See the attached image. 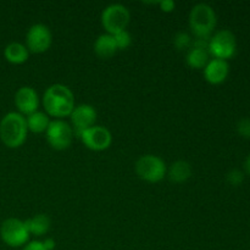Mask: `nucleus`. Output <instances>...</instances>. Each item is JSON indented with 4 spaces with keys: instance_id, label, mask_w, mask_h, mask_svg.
I'll return each mask as SVG.
<instances>
[{
    "instance_id": "nucleus-16",
    "label": "nucleus",
    "mask_w": 250,
    "mask_h": 250,
    "mask_svg": "<svg viewBox=\"0 0 250 250\" xmlns=\"http://www.w3.org/2000/svg\"><path fill=\"white\" fill-rule=\"evenodd\" d=\"M170 181L175 183H183L188 181L192 176V166L186 160H177L170 166L167 170Z\"/></svg>"
},
{
    "instance_id": "nucleus-1",
    "label": "nucleus",
    "mask_w": 250,
    "mask_h": 250,
    "mask_svg": "<svg viewBox=\"0 0 250 250\" xmlns=\"http://www.w3.org/2000/svg\"><path fill=\"white\" fill-rule=\"evenodd\" d=\"M43 105L48 116L61 120L70 116L75 109V97L67 85L56 83L46 88L44 92Z\"/></svg>"
},
{
    "instance_id": "nucleus-14",
    "label": "nucleus",
    "mask_w": 250,
    "mask_h": 250,
    "mask_svg": "<svg viewBox=\"0 0 250 250\" xmlns=\"http://www.w3.org/2000/svg\"><path fill=\"white\" fill-rule=\"evenodd\" d=\"M119 50L115 43V39L112 34L104 33L100 34L94 42V51L99 58L109 59L116 54Z\"/></svg>"
},
{
    "instance_id": "nucleus-21",
    "label": "nucleus",
    "mask_w": 250,
    "mask_h": 250,
    "mask_svg": "<svg viewBox=\"0 0 250 250\" xmlns=\"http://www.w3.org/2000/svg\"><path fill=\"white\" fill-rule=\"evenodd\" d=\"M114 39L119 50H125V49H127L132 44V37L126 29L119 32V33H115Z\"/></svg>"
},
{
    "instance_id": "nucleus-22",
    "label": "nucleus",
    "mask_w": 250,
    "mask_h": 250,
    "mask_svg": "<svg viewBox=\"0 0 250 250\" xmlns=\"http://www.w3.org/2000/svg\"><path fill=\"white\" fill-rule=\"evenodd\" d=\"M226 180L231 186L238 187V186H241L243 183L244 173L241 170H238V168H233V170H231L226 175Z\"/></svg>"
},
{
    "instance_id": "nucleus-7",
    "label": "nucleus",
    "mask_w": 250,
    "mask_h": 250,
    "mask_svg": "<svg viewBox=\"0 0 250 250\" xmlns=\"http://www.w3.org/2000/svg\"><path fill=\"white\" fill-rule=\"evenodd\" d=\"M236 37L229 29H221L210 37L209 54H211L214 59L227 60L236 54Z\"/></svg>"
},
{
    "instance_id": "nucleus-3",
    "label": "nucleus",
    "mask_w": 250,
    "mask_h": 250,
    "mask_svg": "<svg viewBox=\"0 0 250 250\" xmlns=\"http://www.w3.org/2000/svg\"><path fill=\"white\" fill-rule=\"evenodd\" d=\"M188 22L195 38H210L216 26V14L209 4L199 2L190 10Z\"/></svg>"
},
{
    "instance_id": "nucleus-15",
    "label": "nucleus",
    "mask_w": 250,
    "mask_h": 250,
    "mask_svg": "<svg viewBox=\"0 0 250 250\" xmlns=\"http://www.w3.org/2000/svg\"><path fill=\"white\" fill-rule=\"evenodd\" d=\"M4 56L9 62L15 63V65H20L28 60L29 51L26 45L19 42H12L9 43L4 49Z\"/></svg>"
},
{
    "instance_id": "nucleus-27",
    "label": "nucleus",
    "mask_w": 250,
    "mask_h": 250,
    "mask_svg": "<svg viewBox=\"0 0 250 250\" xmlns=\"http://www.w3.org/2000/svg\"><path fill=\"white\" fill-rule=\"evenodd\" d=\"M244 166H246V170H247V172H248L249 175H250V155L248 156V158H247V160H246V164H244Z\"/></svg>"
},
{
    "instance_id": "nucleus-4",
    "label": "nucleus",
    "mask_w": 250,
    "mask_h": 250,
    "mask_svg": "<svg viewBox=\"0 0 250 250\" xmlns=\"http://www.w3.org/2000/svg\"><path fill=\"white\" fill-rule=\"evenodd\" d=\"M136 172L143 181L150 183L160 182L167 173L166 164L160 156L146 154L142 155L136 163Z\"/></svg>"
},
{
    "instance_id": "nucleus-11",
    "label": "nucleus",
    "mask_w": 250,
    "mask_h": 250,
    "mask_svg": "<svg viewBox=\"0 0 250 250\" xmlns=\"http://www.w3.org/2000/svg\"><path fill=\"white\" fill-rule=\"evenodd\" d=\"M71 124H72L73 133L77 137L82 134L85 129L90 128L97 121V110L89 104H80L75 106L70 115Z\"/></svg>"
},
{
    "instance_id": "nucleus-10",
    "label": "nucleus",
    "mask_w": 250,
    "mask_h": 250,
    "mask_svg": "<svg viewBox=\"0 0 250 250\" xmlns=\"http://www.w3.org/2000/svg\"><path fill=\"white\" fill-rule=\"evenodd\" d=\"M80 138L88 149L94 151L105 150L109 148L112 142V136L109 129L97 125L82 132Z\"/></svg>"
},
{
    "instance_id": "nucleus-23",
    "label": "nucleus",
    "mask_w": 250,
    "mask_h": 250,
    "mask_svg": "<svg viewBox=\"0 0 250 250\" xmlns=\"http://www.w3.org/2000/svg\"><path fill=\"white\" fill-rule=\"evenodd\" d=\"M237 131L244 138H250V117H243L237 124Z\"/></svg>"
},
{
    "instance_id": "nucleus-25",
    "label": "nucleus",
    "mask_w": 250,
    "mask_h": 250,
    "mask_svg": "<svg viewBox=\"0 0 250 250\" xmlns=\"http://www.w3.org/2000/svg\"><path fill=\"white\" fill-rule=\"evenodd\" d=\"M22 250H46V249L45 247H44L43 242L33 241V242H29L28 244H26L24 248Z\"/></svg>"
},
{
    "instance_id": "nucleus-9",
    "label": "nucleus",
    "mask_w": 250,
    "mask_h": 250,
    "mask_svg": "<svg viewBox=\"0 0 250 250\" xmlns=\"http://www.w3.org/2000/svg\"><path fill=\"white\" fill-rule=\"evenodd\" d=\"M51 41H53V36L49 27L45 24L34 23L27 31L26 46L31 53H44L50 48Z\"/></svg>"
},
{
    "instance_id": "nucleus-8",
    "label": "nucleus",
    "mask_w": 250,
    "mask_h": 250,
    "mask_svg": "<svg viewBox=\"0 0 250 250\" xmlns=\"http://www.w3.org/2000/svg\"><path fill=\"white\" fill-rule=\"evenodd\" d=\"M46 141L55 150H65L72 143L75 133L70 124L63 120L55 119L50 121L48 129L45 131Z\"/></svg>"
},
{
    "instance_id": "nucleus-2",
    "label": "nucleus",
    "mask_w": 250,
    "mask_h": 250,
    "mask_svg": "<svg viewBox=\"0 0 250 250\" xmlns=\"http://www.w3.org/2000/svg\"><path fill=\"white\" fill-rule=\"evenodd\" d=\"M27 127L26 117L20 112H7L0 121V139L7 148H19L26 142Z\"/></svg>"
},
{
    "instance_id": "nucleus-20",
    "label": "nucleus",
    "mask_w": 250,
    "mask_h": 250,
    "mask_svg": "<svg viewBox=\"0 0 250 250\" xmlns=\"http://www.w3.org/2000/svg\"><path fill=\"white\" fill-rule=\"evenodd\" d=\"M192 43L193 39L187 32H177L173 37V45L177 50L182 51V50H189L192 48Z\"/></svg>"
},
{
    "instance_id": "nucleus-24",
    "label": "nucleus",
    "mask_w": 250,
    "mask_h": 250,
    "mask_svg": "<svg viewBox=\"0 0 250 250\" xmlns=\"http://www.w3.org/2000/svg\"><path fill=\"white\" fill-rule=\"evenodd\" d=\"M159 5H160L161 10L165 12H171L175 10L176 4L172 0H163V1H159Z\"/></svg>"
},
{
    "instance_id": "nucleus-12",
    "label": "nucleus",
    "mask_w": 250,
    "mask_h": 250,
    "mask_svg": "<svg viewBox=\"0 0 250 250\" xmlns=\"http://www.w3.org/2000/svg\"><path fill=\"white\" fill-rule=\"evenodd\" d=\"M15 105L21 115H31L38 111L39 97L36 89L28 85L21 87L15 94Z\"/></svg>"
},
{
    "instance_id": "nucleus-26",
    "label": "nucleus",
    "mask_w": 250,
    "mask_h": 250,
    "mask_svg": "<svg viewBox=\"0 0 250 250\" xmlns=\"http://www.w3.org/2000/svg\"><path fill=\"white\" fill-rule=\"evenodd\" d=\"M44 247H45L46 250H53L55 248V242H54L53 238H46L45 241L43 242Z\"/></svg>"
},
{
    "instance_id": "nucleus-17",
    "label": "nucleus",
    "mask_w": 250,
    "mask_h": 250,
    "mask_svg": "<svg viewBox=\"0 0 250 250\" xmlns=\"http://www.w3.org/2000/svg\"><path fill=\"white\" fill-rule=\"evenodd\" d=\"M24 225H26L29 233L36 234V236H43V234H45L50 229L51 221L48 215L38 214L34 215L31 219L26 220Z\"/></svg>"
},
{
    "instance_id": "nucleus-19",
    "label": "nucleus",
    "mask_w": 250,
    "mask_h": 250,
    "mask_svg": "<svg viewBox=\"0 0 250 250\" xmlns=\"http://www.w3.org/2000/svg\"><path fill=\"white\" fill-rule=\"evenodd\" d=\"M26 121L28 131L33 132V133H43L48 129L49 124H50L48 115L42 111H36L33 114L28 115Z\"/></svg>"
},
{
    "instance_id": "nucleus-5",
    "label": "nucleus",
    "mask_w": 250,
    "mask_h": 250,
    "mask_svg": "<svg viewBox=\"0 0 250 250\" xmlns=\"http://www.w3.org/2000/svg\"><path fill=\"white\" fill-rule=\"evenodd\" d=\"M129 15L128 9L122 4H110L103 10L102 12V24L105 28V31L109 34L114 36L115 33L125 31L126 27L128 26Z\"/></svg>"
},
{
    "instance_id": "nucleus-6",
    "label": "nucleus",
    "mask_w": 250,
    "mask_h": 250,
    "mask_svg": "<svg viewBox=\"0 0 250 250\" xmlns=\"http://www.w3.org/2000/svg\"><path fill=\"white\" fill-rule=\"evenodd\" d=\"M0 237L5 244L12 248H17L27 243L29 232L24 225V221L16 217H10L5 220L0 226Z\"/></svg>"
},
{
    "instance_id": "nucleus-18",
    "label": "nucleus",
    "mask_w": 250,
    "mask_h": 250,
    "mask_svg": "<svg viewBox=\"0 0 250 250\" xmlns=\"http://www.w3.org/2000/svg\"><path fill=\"white\" fill-rule=\"evenodd\" d=\"M210 54L209 50L202 48H192L187 51V56H186V61H187L188 66L192 68H204L207 63L209 62Z\"/></svg>"
},
{
    "instance_id": "nucleus-13",
    "label": "nucleus",
    "mask_w": 250,
    "mask_h": 250,
    "mask_svg": "<svg viewBox=\"0 0 250 250\" xmlns=\"http://www.w3.org/2000/svg\"><path fill=\"white\" fill-rule=\"evenodd\" d=\"M229 65L226 60L212 59L204 67V77L211 84H220L227 78Z\"/></svg>"
}]
</instances>
